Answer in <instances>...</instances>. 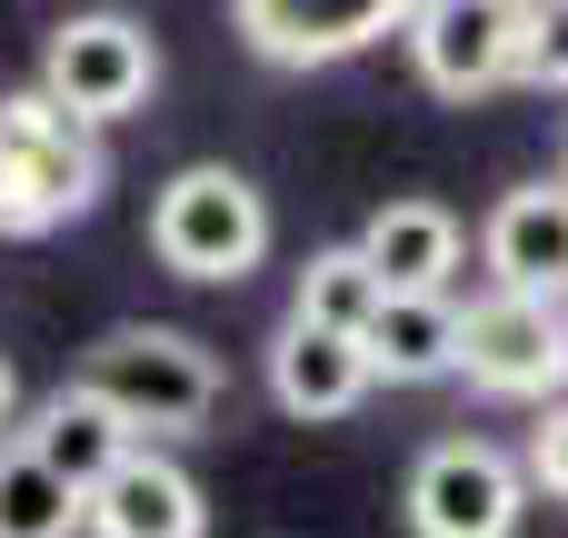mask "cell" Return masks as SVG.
I'll use <instances>...</instances> for the list:
<instances>
[{"label": "cell", "mask_w": 568, "mask_h": 538, "mask_svg": "<svg viewBox=\"0 0 568 538\" xmlns=\"http://www.w3.org/2000/svg\"><path fill=\"white\" fill-rule=\"evenodd\" d=\"M20 439H30V449H40V459H50V469H60L80 499H90V489H100V479H110V469L140 449V429H130V419H120L100 389H80V379H70L60 399H40V409L20 419Z\"/></svg>", "instance_id": "cell-12"}, {"label": "cell", "mask_w": 568, "mask_h": 538, "mask_svg": "<svg viewBox=\"0 0 568 538\" xmlns=\"http://www.w3.org/2000/svg\"><path fill=\"white\" fill-rule=\"evenodd\" d=\"M389 309V280L369 270V250L349 240V250H310L300 260V300H290V319H320V329H349V339H369V319Z\"/></svg>", "instance_id": "cell-16"}, {"label": "cell", "mask_w": 568, "mask_h": 538, "mask_svg": "<svg viewBox=\"0 0 568 538\" xmlns=\"http://www.w3.org/2000/svg\"><path fill=\"white\" fill-rule=\"evenodd\" d=\"M369 369H379L389 389L449 379V369H459V300H449V290H389V309L369 319Z\"/></svg>", "instance_id": "cell-13"}, {"label": "cell", "mask_w": 568, "mask_h": 538, "mask_svg": "<svg viewBox=\"0 0 568 538\" xmlns=\"http://www.w3.org/2000/svg\"><path fill=\"white\" fill-rule=\"evenodd\" d=\"M369 339H349V329H320V319H290L280 339H270V399L290 409V419H349L359 399H369Z\"/></svg>", "instance_id": "cell-10"}, {"label": "cell", "mask_w": 568, "mask_h": 538, "mask_svg": "<svg viewBox=\"0 0 568 538\" xmlns=\"http://www.w3.org/2000/svg\"><path fill=\"white\" fill-rule=\"evenodd\" d=\"M559 180H568V160H559Z\"/></svg>", "instance_id": "cell-20"}, {"label": "cell", "mask_w": 568, "mask_h": 538, "mask_svg": "<svg viewBox=\"0 0 568 538\" xmlns=\"http://www.w3.org/2000/svg\"><path fill=\"white\" fill-rule=\"evenodd\" d=\"M70 529H90V499L30 439H0V538H70Z\"/></svg>", "instance_id": "cell-15"}, {"label": "cell", "mask_w": 568, "mask_h": 538, "mask_svg": "<svg viewBox=\"0 0 568 538\" xmlns=\"http://www.w3.org/2000/svg\"><path fill=\"white\" fill-rule=\"evenodd\" d=\"M90 538H210V499L170 449H130L90 489Z\"/></svg>", "instance_id": "cell-9"}, {"label": "cell", "mask_w": 568, "mask_h": 538, "mask_svg": "<svg viewBox=\"0 0 568 538\" xmlns=\"http://www.w3.org/2000/svg\"><path fill=\"white\" fill-rule=\"evenodd\" d=\"M80 389H100V399H110L130 429H150V439H190V429H210V409H220V359H210L190 329L130 319V329L90 339Z\"/></svg>", "instance_id": "cell-2"}, {"label": "cell", "mask_w": 568, "mask_h": 538, "mask_svg": "<svg viewBox=\"0 0 568 538\" xmlns=\"http://www.w3.org/2000/svg\"><path fill=\"white\" fill-rule=\"evenodd\" d=\"M150 80H160V50H150V30L120 20V10L70 20V30H50V50H40V90H50L60 110H80L90 130L130 120V110L150 100Z\"/></svg>", "instance_id": "cell-6"}, {"label": "cell", "mask_w": 568, "mask_h": 538, "mask_svg": "<svg viewBox=\"0 0 568 538\" xmlns=\"http://www.w3.org/2000/svg\"><path fill=\"white\" fill-rule=\"evenodd\" d=\"M519 80H529V90H568V0H529Z\"/></svg>", "instance_id": "cell-17"}, {"label": "cell", "mask_w": 568, "mask_h": 538, "mask_svg": "<svg viewBox=\"0 0 568 538\" xmlns=\"http://www.w3.org/2000/svg\"><path fill=\"white\" fill-rule=\"evenodd\" d=\"M519 40H529V0H419L409 10V60L439 100H479L519 80Z\"/></svg>", "instance_id": "cell-7"}, {"label": "cell", "mask_w": 568, "mask_h": 538, "mask_svg": "<svg viewBox=\"0 0 568 538\" xmlns=\"http://www.w3.org/2000/svg\"><path fill=\"white\" fill-rule=\"evenodd\" d=\"M409 538H509L529 519V459L489 439H439L409 469Z\"/></svg>", "instance_id": "cell-5"}, {"label": "cell", "mask_w": 568, "mask_h": 538, "mask_svg": "<svg viewBox=\"0 0 568 538\" xmlns=\"http://www.w3.org/2000/svg\"><path fill=\"white\" fill-rule=\"evenodd\" d=\"M100 180H110V160L80 110H60L50 90L0 100V240H40V230L80 220L100 200Z\"/></svg>", "instance_id": "cell-1"}, {"label": "cell", "mask_w": 568, "mask_h": 538, "mask_svg": "<svg viewBox=\"0 0 568 538\" xmlns=\"http://www.w3.org/2000/svg\"><path fill=\"white\" fill-rule=\"evenodd\" d=\"M150 250H160V270H180V280H250V270L270 260V200H260L240 170L200 160V170H180V180L160 190Z\"/></svg>", "instance_id": "cell-3"}, {"label": "cell", "mask_w": 568, "mask_h": 538, "mask_svg": "<svg viewBox=\"0 0 568 538\" xmlns=\"http://www.w3.org/2000/svg\"><path fill=\"white\" fill-rule=\"evenodd\" d=\"M419 0H240V40L280 70H329L389 30H409Z\"/></svg>", "instance_id": "cell-8"}, {"label": "cell", "mask_w": 568, "mask_h": 538, "mask_svg": "<svg viewBox=\"0 0 568 538\" xmlns=\"http://www.w3.org/2000/svg\"><path fill=\"white\" fill-rule=\"evenodd\" d=\"M459 369L489 399H559L568 389V319L549 290H489L459 309Z\"/></svg>", "instance_id": "cell-4"}, {"label": "cell", "mask_w": 568, "mask_h": 538, "mask_svg": "<svg viewBox=\"0 0 568 538\" xmlns=\"http://www.w3.org/2000/svg\"><path fill=\"white\" fill-rule=\"evenodd\" d=\"M0 439H20V369L0 359Z\"/></svg>", "instance_id": "cell-19"}, {"label": "cell", "mask_w": 568, "mask_h": 538, "mask_svg": "<svg viewBox=\"0 0 568 538\" xmlns=\"http://www.w3.org/2000/svg\"><path fill=\"white\" fill-rule=\"evenodd\" d=\"M529 479L549 499H568V399H549V419L529 429Z\"/></svg>", "instance_id": "cell-18"}, {"label": "cell", "mask_w": 568, "mask_h": 538, "mask_svg": "<svg viewBox=\"0 0 568 538\" xmlns=\"http://www.w3.org/2000/svg\"><path fill=\"white\" fill-rule=\"evenodd\" d=\"M359 250H369V270H379L389 290H449V270H459V220H449L439 200H389V210L359 230Z\"/></svg>", "instance_id": "cell-14"}, {"label": "cell", "mask_w": 568, "mask_h": 538, "mask_svg": "<svg viewBox=\"0 0 568 538\" xmlns=\"http://www.w3.org/2000/svg\"><path fill=\"white\" fill-rule=\"evenodd\" d=\"M479 260H489V290H568V180H529L489 210L479 230Z\"/></svg>", "instance_id": "cell-11"}]
</instances>
